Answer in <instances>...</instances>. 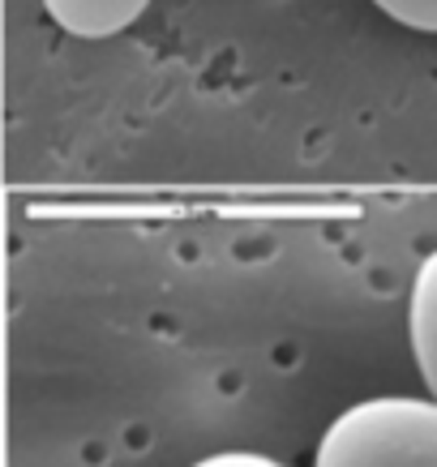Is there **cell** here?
Wrapping results in <instances>:
<instances>
[{
	"label": "cell",
	"instance_id": "1",
	"mask_svg": "<svg viewBox=\"0 0 437 467\" xmlns=\"http://www.w3.org/2000/svg\"><path fill=\"white\" fill-rule=\"evenodd\" d=\"M313 467H437V399L378 395L343 408Z\"/></svg>",
	"mask_w": 437,
	"mask_h": 467
},
{
	"label": "cell",
	"instance_id": "2",
	"mask_svg": "<svg viewBox=\"0 0 437 467\" xmlns=\"http://www.w3.org/2000/svg\"><path fill=\"white\" fill-rule=\"evenodd\" d=\"M408 339L429 399H437V249L421 262L408 296Z\"/></svg>",
	"mask_w": 437,
	"mask_h": 467
},
{
	"label": "cell",
	"instance_id": "3",
	"mask_svg": "<svg viewBox=\"0 0 437 467\" xmlns=\"http://www.w3.org/2000/svg\"><path fill=\"white\" fill-rule=\"evenodd\" d=\"M151 0H43L47 17L78 39H108L133 26Z\"/></svg>",
	"mask_w": 437,
	"mask_h": 467
},
{
	"label": "cell",
	"instance_id": "4",
	"mask_svg": "<svg viewBox=\"0 0 437 467\" xmlns=\"http://www.w3.org/2000/svg\"><path fill=\"white\" fill-rule=\"evenodd\" d=\"M373 5L399 26L437 35V0H373Z\"/></svg>",
	"mask_w": 437,
	"mask_h": 467
},
{
	"label": "cell",
	"instance_id": "5",
	"mask_svg": "<svg viewBox=\"0 0 437 467\" xmlns=\"http://www.w3.org/2000/svg\"><path fill=\"white\" fill-rule=\"evenodd\" d=\"M193 467H287L279 459H270L262 451H214L206 459H198Z\"/></svg>",
	"mask_w": 437,
	"mask_h": 467
}]
</instances>
